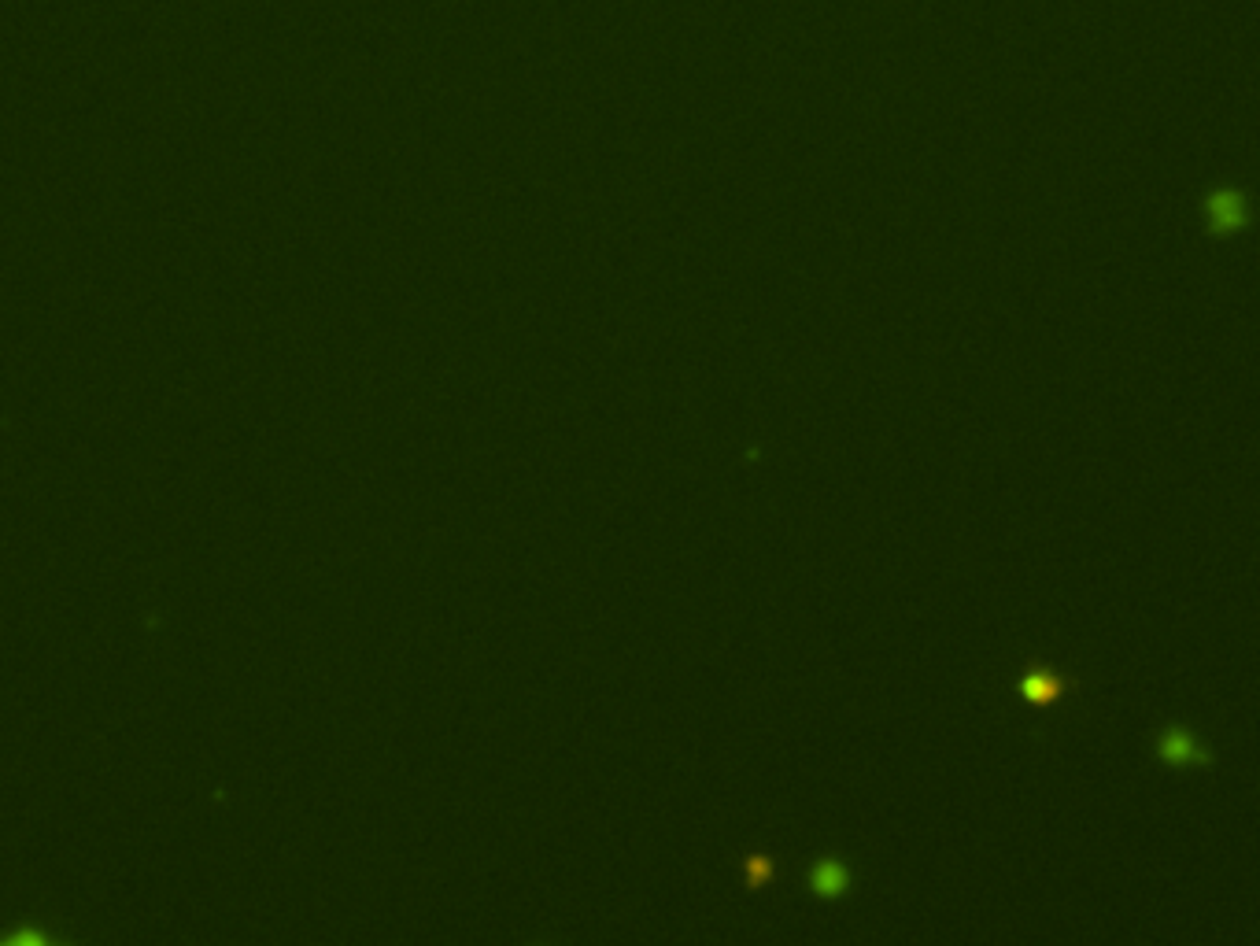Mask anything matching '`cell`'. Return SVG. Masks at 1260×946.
<instances>
[{"mask_svg": "<svg viewBox=\"0 0 1260 946\" xmlns=\"http://www.w3.org/2000/svg\"><path fill=\"white\" fill-rule=\"evenodd\" d=\"M1153 751H1157V762L1172 765V769H1209L1212 765V751L1187 725H1164L1153 740Z\"/></svg>", "mask_w": 1260, "mask_h": 946, "instance_id": "obj_1", "label": "cell"}, {"mask_svg": "<svg viewBox=\"0 0 1260 946\" xmlns=\"http://www.w3.org/2000/svg\"><path fill=\"white\" fill-rule=\"evenodd\" d=\"M806 887H810V895L821 898V902L847 898L850 887H854V869H850L839 854H824V858H817V862L806 869Z\"/></svg>", "mask_w": 1260, "mask_h": 946, "instance_id": "obj_2", "label": "cell"}, {"mask_svg": "<svg viewBox=\"0 0 1260 946\" xmlns=\"http://www.w3.org/2000/svg\"><path fill=\"white\" fill-rule=\"evenodd\" d=\"M1068 688H1072V677H1065V673H1057L1050 666H1031L1017 680L1020 699L1031 706H1054Z\"/></svg>", "mask_w": 1260, "mask_h": 946, "instance_id": "obj_3", "label": "cell"}, {"mask_svg": "<svg viewBox=\"0 0 1260 946\" xmlns=\"http://www.w3.org/2000/svg\"><path fill=\"white\" fill-rule=\"evenodd\" d=\"M773 880V858H765V854H751L747 858V887H765Z\"/></svg>", "mask_w": 1260, "mask_h": 946, "instance_id": "obj_4", "label": "cell"}]
</instances>
